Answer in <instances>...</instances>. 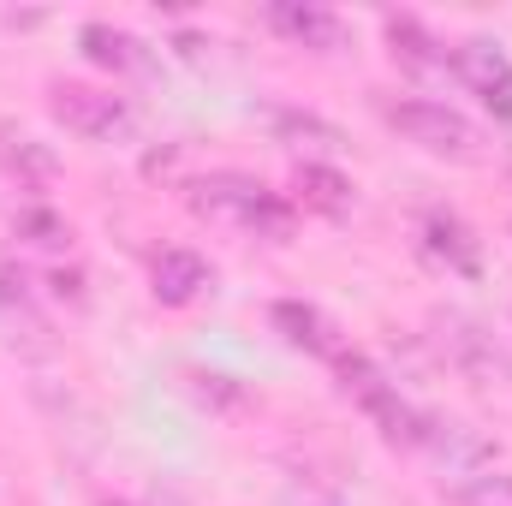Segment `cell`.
I'll list each match as a JSON object with an SVG mask.
<instances>
[{
  "mask_svg": "<svg viewBox=\"0 0 512 506\" xmlns=\"http://www.w3.org/2000/svg\"><path fill=\"white\" fill-rule=\"evenodd\" d=\"M268 24L292 42V48H310V54H346L352 48V30L340 12L316 6V0H274L268 6Z\"/></svg>",
  "mask_w": 512,
  "mask_h": 506,
  "instance_id": "obj_7",
  "label": "cell"
},
{
  "mask_svg": "<svg viewBox=\"0 0 512 506\" xmlns=\"http://www.w3.org/2000/svg\"><path fill=\"white\" fill-rule=\"evenodd\" d=\"M0 167H6V179H18V191H48L60 179V155L42 137L18 131L12 120H0Z\"/></svg>",
  "mask_w": 512,
  "mask_h": 506,
  "instance_id": "obj_11",
  "label": "cell"
},
{
  "mask_svg": "<svg viewBox=\"0 0 512 506\" xmlns=\"http://www.w3.org/2000/svg\"><path fill=\"white\" fill-rule=\"evenodd\" d=\"M268 322H274V334L286 340V346H298V352H310V358H322V364H340L352 346H346V334H340V322L322 310V304H310V298H274L268 304Z\"/></svg>",
  "mask_w": 512,
  "mask_h": 506,
  "instance_id": "obj_6",
  "label": "cell"
},
{
  "mask_svg": "<svg viewBox=\"0 0 512 506\" xmlns=\"http://www.w3.org/2000/svg\"><path fill=\"white\" fill-rule=\"evenodd\" d=\"M292 191H298V209H310V215H322V221H346L352 203H358L352 179H346L340 167H328V161H298Z\"/></svg>",
  "mask_w": 512,
  "mask_h": 506,
  "instance_id": "obj_12",
  "label": "cell"
},
{
  "mask_svg": "<svg viewBox=\"0 0 512 506\" xmlns=\"http://www.w3.org/2000/svg\"><path fill=\"white\" fill-rule=\"evenodd\" d=\"M417 239H423V256H435L447 274H465V280L483 274V245H477V233H471L453 209H423Z\"/></svg>",
  "mask_w": 512,
  "mask_h": 506,
  "instance_id": "obj_10",
  "label": "cell"
},
{
  "mask_svg": "<svg viewBox=\"0 0 512 506\" xmlns=\"http://www.w3.org/2000/svg\"><path fill=\"white\" fill-rule=\"evenodd\" d=\"M78 48H84L90 66H102V72H114V78H155L149 42L131 36V30H120V24H108V18H90V24L78 30Z\"/></svg>",
  "mask_w": 512,
  "mask_h": 506,
  "instance_id": "obj_9",
  "label": "cell"
},
{
  "mask_svg": "<svg viewBox=\"0 0 512 506\" xmlns=\"http://www.w3.org/2000/svg\"><path fill=\"white\" fill-rule=\"evenodd\" d=\"M387 42H393V60H399L405 72H417V78L453 72V48H441L435 30H429L423 18H411V12H393V18H387Z\"/></svg>",
  "mask_w": 512,
  "mask_h": 506,
  "instance_id": "obj_13",
  "label": "cell"
},
{
  "mask_svg": "<svg viewBox=\"0 0 512 506\" xmlns=\"http://www.w3.org/2000/svg\"><path fill=\"white\" fill-rule=\"evenodd\" d=\"M382 120L405 143H417L423 155H435V161H453V167H483L489 161V131L477 126L471 114L447 108V102L399 96V102H382Z\"/></svg>",
  "mask_w": 512,
  "mask_h": 506,
  "instance_id": "obj_2",
  "label": "cell"
},
{
  "mask_svg": "<svg viewBox=\"0 0 512 506\" xmlns=\"http://www.w3.org/2000/svg\"><path fill=\"white\" fill-rule=\"evenodd\" d=\"M453 78L495 114V120H512V60L501 42L489 36H471L453 48Z\"/></svg>",
  "mask_w": 512,
  "mask_h": 506,
  "instance_id": "obj_5",
  "label": "cell"
},
{
  "mask_svg": "<svg viewBox=\"0 0 512 506\" xmlns=\"http://www.w3.org/2000/svg\"><path fill=\"white\" fill-rule=\"evenodd\" d=\"M453 506H512V471L507 465H483L459 483H447Z\"/></svg>",
  "mask_w": 512,
  "mask_h": 506,
  "instance_id": "obj_16",
  "label": "cell"
},
{
  "mask_svg": "<svg viewBox=\"0 0 512 506\" xmlns=\"http://www.w3.org/2000/svg\"><path fill=\"white\" fill-rule=\"evenodd\" d=\"M268 126H274L280 143H292V149H322V155H340L346 149V131L334 126V120H322V114H304V108H274Z\"/></svg>",
  "mask_w": 512,
  "mask_h": 506,
  "instance_id": "obj_15",
  "label": "cell"
},
{
  "mask_svg": "<svg viewBox=\"0 0 512 506\" xmlns=\"http://www.w3.org/2000/svg\"><path fill=\"white\" fill-rule=\"evenodd\" d=\"M334 376L346 387V399L382 429L387 447H405V453H423V435H429V411H417L405 393H399V381H387L364 352H346L340 364H334Z\"/></svg>",
  "mask_w": 512,
  "mask_h": 506,
  "instance_id": "obj_3",
  "label": "cell"
},
{
  "mask_svg": "<svg viewBox=\"0 0 512 506\" xmlns=\"http://www.w3.org/2000/svg\"><path fill=\"white\" fill-rule=\"evenodd\" d=\"M48 114H54L66 131L90 137V143H126L131 131H137V108H131L120 90L78 84V78L48 84Z\"/></svg>",
  "mask_w": 512,
  "mask_h": 506,
  "instance_id": "obj_4",
  "label": "cell"
},
{
  "mask_svg": "<svg viewBox=\"0 0 512 506\" xmlns=\"http://www.w3.org/2000/svg\"><path fill=\"white\" fill-rule=\"evenodd\" d=\"M102 506H131V501H102Z\"/></svg>",
  "mask_w": 512,
  "mask_h": 506,
  "instance_id": "obj_19",
  "label": "cell"
},
{
  "mask_svg": "<svg viewBox=\"0 0 512 506\" xmlns=\"http://www.w3.org/2000/svg\"><path fill=\"white\" fill-rule=\"evenodd\" d=\"M185 393H191L197 405H209V411H239V405H245L239 381L221 376V370H185Z\"/></svg>",
  "mask_w": 512,
  "mask_h": 506,
  "instance_id": "obj_18",
  "label": "cell"
},
{
  "mask_svg": "<svg viewBox=\"0 0 512 506\" xmlns=\"http://www.w3.org/2000/svg\"><path fill=\"white\" fill-rule=\"evenodd\" d=\"M0 328H6V346L18 352H42L48 346V316L36 310V298H30V286L12 274V268H0Z\"/></svg>",
  "mask_w": 512,
  "mask_h": 506,
  "instance_id": "obj_14",
  "label": "cell"
},
{
  "mask_svg": "<svg viewBox=\"0 0 512 506\" xmlns=\"http://www.w3.org/2000/svg\"><path fill=\"white\" fill-rule=\"evenodd\" d=\"M12 233H18L30 251H48V256H60L72 245V227H66L54 209H18V215H12Z\"/></svg>",
  "mask_w": 512,
  "mask_h": 506,
  "instance_id": "obj_17",
  "label": "cell"
},
{
  "mask_svg": "<svg viewBox=\"0 0 512 506\" xmlns=\"http://www.w3.org/2000/svg\"><path fill=\"white\" fill-rule=\"evenodd\" d=\"M185 203H191L197 221L227 227V233H245V239H262V245H286L292 227H298V209L280 191H268L262 179H245V173L191 179L185 185Z\"/></svg>",
  "mask_w": 512,
  "mask_h": 506,
  "instance_id": "obj_1",
  "label": "cell"
},
{
  "mask_svg": "<svg viewBox=\"0 0 512 506\" xmlns=\"http://www.w3.org/2000/svg\"><path fill=\"white\" fill-rule=\"evenodd\" d=\"M209 286H215V268H209V256H197L191 245H167V251H155V262H149V292L167 310L197 304Z\"/></svg>",
  "mask_w": 512,
  "mask_h": 506,
  "instance_id": "obj_8",
  "label": "cell"
}]
</instances>
